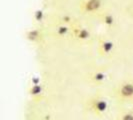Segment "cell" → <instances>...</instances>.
<instances>
[{
    "instance_id": "cell-3",
    "label": "cell",
    "mask_w": 133,
    "mask_h": 120,
    "mask_svg": "<svg viewBox=\"0 0 133 120\" xmlns=\"http://www.w3.org/2000/svg\"><path fill=\"white\" fill-rule=\"evenodd\" d=\"M101 5H102L101 0H86L82 4V8L87 13H93L99 10Z\"/></svg>"
},
{
    "instance_id": "cell-5",
    "label": "cell",
    "mask_w": 133,
    "mask_h": 120,
    "mask_svg": "<svg viewBox=\"0 0 133 120\" xmlns=\"http://www.w3.org/2000/svg\"><path fill=\"white\" fill-rule=\"evenodd\" d=\"M106 78L105 74L101 73V72H96L92 75V80H93L95 83H102Z\"/></svg>"
},
{
    "instance_id": "cell-1",
    "label": "cell",
    "mask_w": 133,
    "mask_h": 120,
    "mask_svg": "<svg viewBox=\"0 0 133 120\" xmlns=\"http://www.w3.org/2000/svg\"><path fill=\"white\" fill-rule=\"evenodd\" d=\"M108 102L107 100L99 95H95L86 101V109L88 112L93 114L96 117L104 116L108 111Z\"/></svg>"
},
{
    "instance_id": "cell-4",
    "label": "cell",
    "mask_w": 133,
    "mask_h": 120,
    "mask_svg": "<svg viewBox=\"0 0 133 120\" xmlns=\"http://www.w3.org/2000/svg\"><path fill=\"white\" fill-rule=\"evenodd\" d=\"M116 120H133V111L131 110H124L122 112H120Z\"/></svg>"
},
{
    "instance_id": "cell-6",
    "label": "cell",
    "mask_w": 133,
    "mask_h": 120,
    "mask_svg": "<svg viewBox=\"0 0 133 120\" xmlns=\"http://www.w3.org/2000/svg\"><path fill=\"white\" fill-rule=\"evenodd\" d=\"M112 43L111 42H103L102 44V48H103V51H105V53H109L112 49Z\"/></svg>"
},
{
    "instance_id": "cell-2",
    "label": "cell",
    "mask_w": 133,
    "mask_h": 120,
    "mask_svg": "<svg viewBox=\"0 0 133 120\" xmlns=\"http://www.w3.org/2000/svg\"><path fill=\"white\" fill-rule=\"evenodd\" d=\"M115 97L119 102L126 103L133 101V81L121 82L115 90Z\"/></svg>"
}]
</instances>
